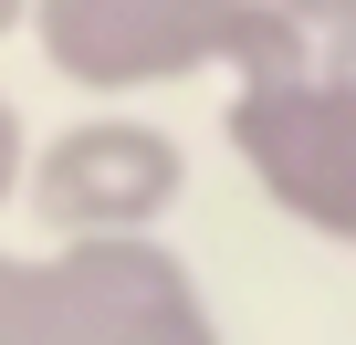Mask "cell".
I'll list each match as a JSON object with an SVG mask.
<instances>
[{"label": "cell", "mask_w": 356, "mask_h": 345, "mask_svg": "<svg viewBox=\"0 0 356 345\" xmlns=\"http://www.w3.org/2000/svg\"><path fill=\"white\" fill-rule=\"evenodd\" d=\"M32 42L42 63L74 84V94H157V84H189V74H231V84H262V74H293L335 42L293 32L262 0H32Z\"/></svg>", "instance_id": "cell-1"}, {"label": "cell", "mask_w": 356, "mask_h": 345, "mask_svg": "<svg viewBox=\"0 0 356 345\" xmlns=\"http://www.w3.org/2000/svg\"><path fill=\"white\" fill-rule=\"evenodd\" d=\"M241 178L314 241L356 251V42L293 63V74H262V84H231V115H220Z\"/></svg>", "instance_id": "cell-2"}, {"label": "cell", "mask_w": 356, "mask_h": 345, "mask_svg": "<svg viewBox=\"0 0 356 345\" xmlns=\"http://www.w3.org/2000/svg\"><path fill=\"white\" fill-rule=\"evenodd\" d=\"M189 189V146L147 115H84V126H53L32 146V189L22 210L53 230V241H126V230H157Z\"/></svg>", "instance_id": "cell-3"}, {"label": "cell", "mask_w": 356, "mask_h": 345, "mask_svg": "<svg viewBox=\"0 0 356 345\" xmlns=\"http://www.w3.org/2000/svg\"><path fill=\"white\" fill-rule=\"evenodd\" d=\"M53 283L84 324V345H220V314L200 272L178 262L157 230L126 241H53Z\"/></svg>", "instance_id": "cell-4"}, {"label": "cell", "mask_w": 356, "mask_h": 345, "mask_svg": "<svg viewBox=\"0 0 356 345\" xmlns=\"http://www.w3.org/2000/svg\"><path fill=\"white\" fill-rule=\"evenodd\" d=\"M42 283H53V251L32 262V251H0V345L22 335V314L42 303Z\"/></svg>", "instance_id": "cell-5"}, {"label": "cell", "mask_w": 356, "mask_h": 345, "mask_svg": "<svg viewBox=\"0 0 356 345\" xmlns=\"http://www.w3.org/2000/svg\"><path fill=\"white\" fill-rule=\"evenodd\" d=\"M32 126H22V105L11 94H0V210H22V189H32Z\"/></svg>", "instance_id": "cell-6"}, {"label": "cell", "mask_w": 356, "mask_h": 345, "mask_svg": "<svg viewBox=\"0 0 356 345\" xmlns=\"http://www.w3.org/2000/svg\"><path fill=\"white\" fill-rule=\"evenodd\" d=\"M262 11H283V22L314 32V42H356V0H262Z\"/></svg>", "instance_id": "cell-7"}, {"label": "cell", "mask_w": 356, "mask_h": 345, "mask_svg": "<svg viewBox=\"0 0 356 345\" xmlns=\"http://www.w3.org/2000/svg\"><path fill=\"white\" fill-rule=\"evenodd\" d=\"M11 32H32V0H0V42H11Z\"/></svg>", "instance_id": "cell-8"}]
</instances>
